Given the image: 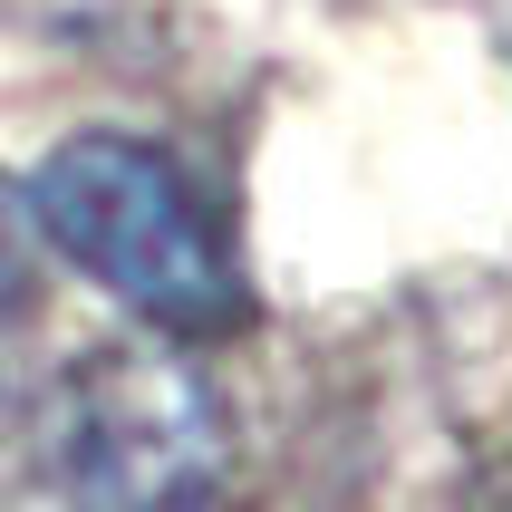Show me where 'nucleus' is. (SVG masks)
Listing matches in <instances>:
<instances>
[{"label":"nucleus","mask_w":512,"mask_h":512,"mask_svg":"<svg viewBox=\"0 0 512 512\" xmlns=\"http://www.w3.org/2000/svg\"><path fill=\"white\" fill-rule=\"evenodd\" d=\"M29 213L97 290H116L136 319L174 339H213L242 319V281H232L184 165L155 155L145 136H68L29 174Z\"/></svg>","instance_id":"obj_1"},{"label":"nucleus","mask_w":512,"mask_h":512,"mask_svg":"<svg viewBox=\"0 0 512 512\" xmlns=\"http://www.w3.org/2000/svg\"><path fill=\"white\" fill-rule=\"evenodd\" d=\"M223 406L194 368L107 348L68 387V493L78 512H184L213 484Z\"/></svg>","instance_id":"obj_2"}]
</instances>
